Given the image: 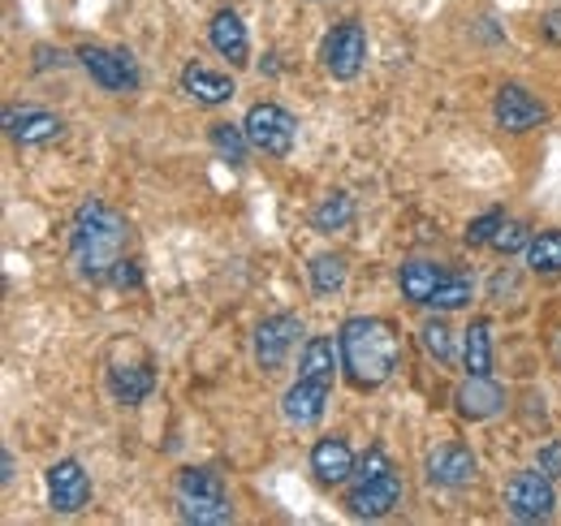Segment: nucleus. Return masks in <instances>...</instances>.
Masks as SVG:
<instances>
[{
  "label": "nucleus",
  "mask_w": 561,
  "mask_h": 526,
  "mask_svg": "<svg viewBox=\"0 0 561 526\" xmlns=\"http://www.w3.org/2000/svg\"><path fill=\"white\" fill-rule=\"evenodd\" d=\"M126 242H130V225L122 211H113L104 198L78 203L70 220V260L82 281L91 285L108 281L113 267L126 260Z\"/></svg>",
  "instance_id": "f257e3e1"
},
{
  "label": "nucleus",
  "mask_w": 561,
  "mask_h": 526,
  "mask_svg": "<svg viewBox=\"0 0 561 526\" xmlns=\"http://www.w3.org/2000/svg\"><path fill=\"white\" fill-rule=\"evenodd\" d=\"M108 393L113 401H122V405H139L147 397L156 393V371H151V363L142 358V363H113L108 367Z\"/></svg>",
  "instance_id": "a211bd4d"
},
{
  "label": "nucleus",
  "mask_w": 561,
  "mask_h": 526,
  "mask_svg": "<svg viewBox=\"0 0 561 526\" xmlns=\"http://www.w3.org/2000/svg\"><path fill=\"white\" fill-rule=\"evenodd\" d=\"M351 225H354V198L346 191H333V195H324L311 207V229L324 233V238L346 233Z\"/></svg>",
  "instance_id": "4be33fe9"
},
{
  "label": "nucleus",
  "mask_w": 561,
  "mask_h": 526,
  "mask_svg": "<svg viewBox=\"0 0 561 526\" xmlns=\"http://www.w3.org/2000/svg\"><path fill=\"white\" fill-rule=\"evenodd\" d=\"M445 281V267L436 260H407L398 267V285H402V298L415 302V307H427V298L436 294V285Z\"/></svg>",
  "instance_id": "aec40b11"
},
{
  "label": "nucleus",
  "mask_w": 561,
  "mask_h": 526,
  "mask_svg": "<svg viewBox=\"0 0 561 526\" xmlns=\"http://www.w3.org/2000/svg\"><path fill=\"white\" fill-rule=\"evenodd\" d=\"M337 367H342V345H333V336H307L302 358H298V376H311V380L333 385L337 380Z\"/></svg>",
  "instance_id": "412c9836"
},
{
  "label": "nucleus",
  "mask_w": 561,
  "mask_h": 526,
  "mask_svg": "<svg viewBox=\"0 0 561 526\" xmlns=\"http://www.w3.org/2000/svg\"><path fill=\"white\" fill-rule=\"evenodd\" d=\"M208 44L229 61V66H247L251 61V39H247V26L233 9H220L208 22Z\"/></svg>",
  "instance_id": "dca6fc26"
},
{
  "label": "nucleus",
  "mask_w": 561,
  "mask_h": 526,
  "mask_svg": "<svg viewBox=\"0 0 561 526\" xmlns=\"http://www.w3.org/2000/svg\"><path fill=\"white\" fill-rule=\"evenodd\" d=\"M536 466H540L549 479H558L561 474V441H549V445L536 454Z\"/></svg>",
  "instance_id": "72a5a7b5"
},
{
  "label": "nucleus",
  "mask_w": 561,
  "mask_h": 526,
  "mask_svg": "<svg viewBox=\"0 0 561 526\" xmlns=\"http://www.w3.org/2000/svg\"><path fill=\"white\" fill-rule=\"evenodd\" d=\"M320 61L324 69L337 78V82H351L358 78V69L367 61V31H363V22H337L329 35H324V44H320Z\"/></svg>",
  "instance_id": "0eeeda50"
},
{
  "label": "nucleus",
  "mask_w": 561,
  "mask_h": 526,
  "mask_svg": "<svg viewBox=\"0 0 561 526\" xmlns=\"http://www.w3.org/2000/svg\"><path fill=\"white\" fill-rule=\"evenodd\" d=\"M242 126H247V138H251V147L255 151H264V156H289L294 151V138H298V122H294V113L289 108H280V104H251L247 108V117H242Z\"/></svg>",
  "instance_id": "423d86ee"
},
{
  "label": "nucleus",
  "mask_w": 561,
  "mask_h": 526,
  "mask_svg": "<svg viewBox=\"0 0 561 526\" xmlns=\"http://www.w3.org/2000/svg\"><path fill=\"white\" fill-rule=\"evenodd\" d=\"M329 397H333V385L311 380V376H298V380L285 389V397H280V414H285L294 427H311V423L324 419Z\"/></svg>",
  "instance_id": "ddd939ff"
},
{
  "label": "nucleus",
  "mask_w": 561,
  "mask_h": 526,
  "mask_svg": "<svg viewBox=\"0 0 561 526\" xmlns=\"http://www.w3.org/2000/svg\"><path fill=\"white\" fill-rule=\"evenodd\" d=\"M78 66L91 73L95 87L113 91V95H126V91H139L142 73L135 66V57L126 48H100V44H82L78 53Z\"/></svg>",
  "instance_id": "39448f33"
},
{
  "label": "nucleus",
  "mask_w": 561,
  "mask_h": 526,
  "mask_svg": "<svg viewBox=\"0 0 561 526\" xmlns=\"http://www.w3.org/2000/svg\"><path fill=\"white\" fill-rule=\"evenodd\" d=\"M471 298H476V281H471L467 272H445V281H440L436 294L427 298V307L440 311V316H449V311H462Z\"/></svg>",
  "instance_id": "393cba45"
},
{
  "label": "nucleus",
  "mask_w": 561,
  "mask_h": 526,
  "mask_svg": "<svg viewBox=\"0 0 561 526\" xmlns=\"http://www.w3.org/2000/svg\"><path fill=\"white\" fill-rule=\"evenodd\" d=\"M527 247H531V229L523 220H505L492 238V251H501V255H514V251H527Z\"/></svg>",
  "instance_id": "c85d7f7f"
},
{
  "label": "nucleus",
  "mask_w": 561,
  "mask_h": 526,
  "mask_svg": "<svg viewBox=\"0 0 561 526\" xmlns=\"http://www.w3.org/2000/svg\"><path fill=\"white\" fill-rule=\"evenodd\" d=\"M540 35H545L549 44H561V9H553V13L540 22Z\"/></svg>",
  "instance_id": "f704fd0d"
},
{
  "label": "nucleus",
  "mask_w": 561,
  "mask_h": 526,
  "mask_svg": "<svg viewBox=\"0 0 561 526\" xmlns=\"http://www.w3.org/2000/svg\"><path fill=\"white\" fill-rule=\"evenodd\" d=\"M385 470H393V461H389V454H385L380 445H371V449L358 458V466H354V483H363V479H376V474H385Z\"/></svg>",
  "instance_id": "7c9ffc66"
},
{
  "label": "nucleus",
  "mask_w": 561,
  "mask_h": 526,
  "mask_svg": "<svg viewBox=\"0 0 561 526\" xmlns=\"http://www.w3.org/2000/svg\"><path fill=\"white\" fill-rule=\"evenodd\" d=\"M117 289H139L142 285V272H139V263L135 260H122L117 267H113V276H108Z\"/></svg>",
  "instance_id": "473e14b6"
},
{
  "label": "nucleus",
  "mask_w": 561,
  "mask_h": 526,
  "mask_svg": "<svg viewBox=\"0 0 561 526\" xmlns=\"http://www.w3.org/2000/svg\"><path fill=\"white\" fill-rule=\"evenodd\" d=\"M302 336V320L289 316V311H277L268 320L255 324V336H251V354H255V367L264 371H280L289 363V350L298 345Z\"/></svg>",
  "instance_id": "6e6552de"
},
{
  "label": "nucleus",
  "mask_w": 561,
  "mask_h": 526,
  "mask_svg": "<svg viewBox=\"0 0 561 526\" xmlns=\"http://www.w3.org/2000/svg\"><path fill=\"white\" fill-rule=\"evenodd\" d=\"M505 510L514 523H549L558 514V492L553 479L536 466V470H518L505 483Z\"/></svg>",
  "instance_id": "20e7f679"
},
{
  "label": "nucleus",
  "mask_w": 561,
  "mask_h": 526,
  "mask_svg": "<svg viewBox=\"0 0 561 526\" xmlns=\"http://www.w3.org/2000/svg\"><path fill=\"white\" fill-rule=\"evenodd\" d=\"M4 130L18 147H48V142H57L66 134V122L57 113H48V108H31L26 104V108H9L4 113Z\"/></svg>",
  "instance_id": "4468645a"
},
{
  "label": "nucleus",
  "mask_w": 561,
  "mask_h": 526,
  "mask_svg": "<svg viewBox=\"0 0 561 526\" xmlns=\"http://www.w3.org/2000/svg\"><path fill=\"white\" fill-rule=\"evenodd\" d=\"M492 122L505 134H527V130H540V126L549 122V108H545V100L531 95L527 87L505 82V87L492 95Z\"/></svg>",
  "instance_id": "1a4fd4ad"
},
{
  "label": "nucleus",
  "mask_w": 561,
  "mask_h": 526,
  "mask_svg": "<svg viewBox=\"0 0 561 526\" xmlns=\"http://www.w3.org/2000/svg\"><path fill=\"white\" fill-rule=\"evenodd\" d=\"M337 345H342V367H346V380L354 389H380L393 367H398V354H402V341L389 320H376V316H351L342 332H337Z\"/></svg>",
  "instance_id": "f03ea898"
},
{
  "label": "nucleus",
  "mask_w": 561,
  "mask_h": 526,
  "mask_svg": "<svg viewBox=\"0 0 561 526\" xmlns=\"http://www.w3.org/2000/svg\"><path fill=\"white\" fill-rule=\"evenodd\" d=\"M208 142H211V151H216L229 169H242V164H247V156L255 151V147H251V138H247V126H233V122H211Z\"/></svg>",
  "instance_id": "b1692460"
},
{
  "label": "nucleus",
  "mask_w": 561,
  "mask_h": 526,
  "mask_svg": "<svg viewBox=\"0 0 561 526\" xmlns=\"http://www.w3.org/2000/svg\"><path fill=\"white\" fill-rule=\"evenodd\" d=\"M44 483H48V505L57 514H78L87 501H91V474L82 470L78 458H61L44 470Z\"/></svg>",
  "instance_id": "9b49d317"
},
{
  "label": "nucleus",
  "mask_w": 561,
  "mask_h": 526,
  "mask_svg": "<svg viewBox=\"0 0 561 526\" xmlns=\"http://www.w3.org/2000/svg\"><path fill=\"white\" fill-rule=\"evenodd\" d=\"M420 345H423V354L427 358H436L440 367L445 363H454V329L436 316V320H423L420 324Z\"/></svg>",
  "instance_id": "cd10ccee"
},
{
  "label": "nucleus",
  "mask_w": 561,
  "mask_h": 526,
  "mask_svg": "<svg viewBox=\"0 0 561 526\" xmlns=\"http://www.w3.org/2000/svg\"><path fill=\"white\" fill-rule=\"evenodd\" d=\"M178 82H182V91H186L195 104H204V108L229 104V100H233V91H238L229 73H211L208 66H195V61H191V66H182V78H178Z\"/></svg>",
  "instance_id": "6ab92c4d"
},
{
  "label": "nucleus",
  "mask_w": 561,
  "mask_h": 526,
  "mask_svg": "<svg viewBox=\"0 0 561 526\" xmlns=\"http://www.w3.org/2000/svg\"><path fill=\"white\" fill-rule=\"evenodd\" d=\"M454 405H458L462 419L480 423V419H492V414L505 410V389H501L492 376H467V380L458 385V393H454Z\"/></svg>",
  "instance_id": "2eb2a0df"
},
{
  "label": "nucleus",
  "mask_w": 561,
  "mask_h": 526,
  "mask_svg": "<svg viewBox=\"0 0 561 526\" xmlns=\"http://www.w3.org/2000/svg\"><path fill=\"white\" fill-rule=\"evenodd\" d=\"M501 225H505V211H501V207H489L484 216H476V220L467 225V247H492V238H496Z\"/></svg>",
  "instance_id": "c756f323"
},
{
  "label": "nucleus",
  "mask_w": 561,
  "mask_h": 526,
  "mask_svg": "<svg viewBox=\"0 0 561 526\" xmlns=\"http://www.w3.org/2000/svg\"><path fill=\"white\" fill-rule=\"evenodd\" d=\"M514 294H518V272H514V267H501L489 281V298L492 302H505V298H514Z\"/></svg>",
  "instance_id": "2f4dec72"
},
{
  "label": "nucleus",
  "mask_w": 561,
  "mask_h": 526,
  "mask_svg": "<svg viewBox=\"0 0 561 526\" xmlns=\"http://www.w3.org/2000/svg\"><path fill=\"white\" fill-rule=\"evenodd\" d=\"M307 276H311V289L320 298H333L346 289V260L342 255H316L307 263Z\"/></svg>",
  "instance_id": "a878e982"
},
{
  "label": "nucleus",
  "mask_w": 561,
  "mask_h": 526,
  "mask_svg": "<svg viewBox=\"0 0 561 526\" xmlns=\"http://www.w3.org/2000/svg\"><path fill=\"white\" fill-rule=\"evenodd\" d=\"M527 263H531V272H540V276H558L561 272V229L536 233L531 247H527Z\"/></svg>",
  "instance_id": "bb28decb"
},
{
  "label": "nucleus",
  "mask_w": 561,
  "mask_h": 526,
  "mask_svg": "<svg viewBox=\"0 0 561 526\" xmlns=\"http://www.w3.org/2000/svg\"><path fill=\"white\" fill-rule=\"evenodd\" d=\"M354 449L342 441V436H324V441H316V449H311V470H316V479L324 483V488H333V483H346L354 479Z\"/></svg>",
  "instance_id": "f3484780"
},
{
  "label": "nucleus",
  "mask_w": 561,
  "mask_h": 526,
  "mask_svg": "<svg viewBox=\"0 0 561 526\" xmlns=\"http://www.w3.org/2000/svg\"><path fill=\"white\" fill-rule=\"evenodd\" d=\"M178 514L182 523L195 526H225L233 523V505H229V492H225V479L208 470V466H186L178 470Z\"/></svg>",
  "instance_id": "7ed1b4c3"
},
{
  "label": "nucleus",
  "mask_w": 561,
  "mask_h": 526,
  "mask_svg": "<svg viewBox=\"0 0 561 526\" xmlns=\"http://www.w3.org/2000/svg\"><path fill=\"white\" fill-rule=\"evenodd\" d=\"M462 371L467 376H492V329L489 320H471L462 332Z\"/></svg>",
  "instance_id": "5701e85b"
},
{
  "label": "nucleus",
  "mask_w": 561,
  "mask_h": 526,
  "mask_svg": "<svg viewBox=\"0 0 561 526\" xmlns=\"http://www.w3.org/2000/svg\"><path fill=\"white\" fill-rule=\"evenodd\" d=\"M423 470H427V483H436V488H467V483H476V474H480V461L476 454L467 449V445H436L427 461H423Z\"/></svg>",
  "instance_id": "f8f14e48"
},
{
  "label": "nucleus",
  "mask_w": 561,
  "mask_h": 526,
  "mask_svg": "<svg viewBox=\"0 0 561 526\" xmlns=\"http://www.w3.org/2000/svg\"><path fill=\"white\" fill-rule=\"evenodd\" d=\"M402 474H398V466L393 470H385V474H376V479H363V483H354L351 496H346V510H351V518H367V523H376V518H389L398 505H402Z\"/></svg>",
  "instance_id": "9d476101"
},
{
  "label": "nucleus",
  "mask_w": 561,
  "mask_h": 526,
  "mask_svg": "<svg viewBox=\"0 0 561 526\" xmlns=\"http://www.w3.org/2000/svg\"><path fill=\"white\" fill-rule=\"evenodd\" d=\"M0 466H4V470H0V479H4V483H13V454H9V449L0 454Z\"/></svg>",
  "instance_id": "c9c22d12"
}]
</instances>
